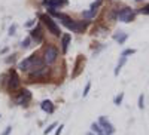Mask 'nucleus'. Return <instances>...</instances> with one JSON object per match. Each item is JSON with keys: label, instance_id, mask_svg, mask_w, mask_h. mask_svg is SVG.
<instances>
[{"label": "nucleus", "instance_id": "nucleus-1", "mask_svg": "<svg viewBox=\"0 0 149 135\" xmlns=\"http://www.w3.org/2000/svg\"><path fill=\"white\" fill-rule=\"evenodd\" d=\"M42 67H45V59H43V56H39L36 52L31 54L30 56H27L26 59L21 61V63L18 64V68L21 71L29 73V74L33 73V71H36V70L42 68Z\"/></svg>", "mask_w": 149, "mask_h": 135}, {"label": "nucleus", "instance_id": "nucleus-2", "mask_svg": "<svg viewBox=\"0 0 149 135\" xmlns=\"http://www.w3.org/2000/svg\"><path fill=\"white\" fill-rule=\"evenodd\" d=\"M6 89L10 94H15L21 89V79L18 76V73L12 68L8 71V82H6Z\"/></svg>", "mask_w": 149, "mask_h": 135}, {"label": "nucleus", "instance_id": "nucleus-3", "mask_svg": "<svg viewBox=\"0 0 149 135\" xmlns=\"http://www.w3.org/2000/svg\"><path fill=\"white\" fill-rule=\"evenodd\" d=\"M39 18H40V21L46 25V28L49 30V33L51 34H54L55 37H60V34H61V31H60V27L57 25V22L49 17V15H46V14H40L39 15Z\"/></svg>", "mask_w": 149, "mask_h": 135}, {"label": "nucleus", "instance_id": "nucleus-4", "mask_svg": "<svg viewBox=\"0 0 149 135\" xmlns=\"http://www.w3.org/2000/svg\"><path fill=\"white\" fill-rule=\"evenodd\" d=\"M58 58V49L54 46V45H49L45 48V51H43V59H45V64L46 65H51L54 64L55 61Z\"/></svg>", "mask_w": 149, "mask_h": 135}, {"label": "nucleus", "instance_id": "nucleus-5", "mask_svg": "<svg viewBox=\"0 0 149 135\" xmlns=\"http://www.w3.org/2000/svg\"><path fill=\"white\" fill-rule=\"evenodd\" d=\"M49 73H51V68H48L46 65L39 68V70H36L33 73H30L29 74V82H40V80H46L49 77Z\"/></svg>", "mask_w": 149, "mask_h": 135}, {"label": "nucleus", "instance_id": "nucleus-6", "mask_svg": "<svg viewBox=\"0 0 149 135\" xmlns=\"http://www.w3.org/2000/svg\"><path fill=\"white\" fill-rule=\"evenodd\" d=\"M14 101L17 105H26L31 101V92L29 89H19L18 92H15Z\"/></svg>", "mask_w": 149, "mask_h": 135}, {"label": "nucleus", "instance_id": "nucleus-7", "mask_svg": "<svg viewBox=\"0 0 149 135\" xmlns=\"http://www.w3.org/2000/svg\"><path fill=\"white\" fill-rule=\"evenodd\" d=\"M134 18H136V12H134L131 8H128V6L122 8V9L119 10V14H118V21L125 22V24L134 21Z\"/></svg>", "mask_w": 149, "mask_h": 135}, {"label": "nucleus", "instance_id": "nucleus-8", "mask_svg": "<svg viewBox=\"0 0 149 135\" xmlns=\"http://www.w3.org/2000/svg\"><path fill=\"white\" fill-rule=\"evenodd\" d=\"M85 56L84 55H78L76 61H74V65H73V70H72V79H76L81 73L84 71V67H85Z\"/></svg>", "mask_w": 149, "mask_h": 135}, {"label": "nucleus", "instance_id": "nucleus-9", "mask_svg": "<svg viewBox=\"0 0 149 135\" xmlns=\"http://www.w3.org/2000/svg\"><path fill=\"white\" fill-rule=\"evenodd\" d=\"M51 15H54L55 18H58L60 21H61V24L66 27V28H69L70 30V27L73 25V22H74V19H72L69 15H66V14H61V12H55V10H48Z\"/></svg>", "mask_w": 149, "mask_h": 135}, {"label": "nucleus", "instance_id": "nucleus-10", "mask_svg": "<svg viewBox=\"0 0 149 135\" xmlns=\"http://www.w3.org/2000/svg\"><path fill=\"white\" fill-rule=\"evenodd\" d=\"M30 37H31V40H33V42H36L37 45L43 42L45 34H43V28H42L40 24H37V25H36L34 28H31V31H30Z\"/></svg>", "mask_w": 149, "mask_h": 135}, {"label": "nucleus", "instance_id": "nucleus-11", "mask_svg": "<svg viewBox=\"0 0 149 135\" xmlns=\"http://www.w3.org/2000/svg\"><path fill=\"white\" fill-rule=\"evenodd\" d=\"M88 25H90L88 19H82V21H76V19H74L73 25L70 27V31H73V33H84Z\"/></svg>", "mask_w": 149, "mask_h": 135}, {"label": "nucleus", "instance_id": "nucleus-12", "mask_svg": "<svg viewBox=\"0 0 149 135\" xmlns=\"http://www.w3.org/2000/svg\"><path fill=\"white\" fill-rule=\"evenodd\" d=\"M43 3L49 8L48 10H55L61 6H67L69 5V0H43Z\"/></svg>", "mask_w": 149, "mask_h": 135}, {"label": "nucleus", "instance_id": "nucleus-13", "mask_svg": "<svg viewBox=\"0 0 149 135\" xmlns=\"http://www.w3.org/2000/svg\"><path fill=\"white\" fill-rule=\"evenodd\" d=\"M98 123H100V126H103V134L104 135H112V134H113V126H112V123H110V122L106 119V117H100V119H98Z\"/></svg>", "mask_w": 149, "mask_h": 135}, {"label": "nucleus", "instance_id": "nucleus-14", "mask_svg": "<svg viewBox=\"0 0 149 135\" xmlns=\"http://www.w3.org/2000/svg\"><path fill=\"white\" fill-rule=\"evenodd\" d=\"M70 40H72V36L69 34V33H66V34H63L61 36V51H63V54H66L67 52V49H69V45H70Z\"/></svg>", "mask_w": 149, "mask_h": 135}, {"label": "nucleus", "instance_id": "nucleus-15", "mask_svg": "<svg viewBox=\"0 0 149 135\" xmlns=\"http://www.w3.org/2000/svg\"><path fill=\"white\" fill-rule=\"evenodd\" d=\"M40 108L43 110L45 113H48V114L54 113V110H55V107H54L52 101H49V100H43V101L40 103Z\"/></svg>", "mask_w": 149, "mask_h": 135}, {"label": "nucleus", "instance_id": "nucleus-16", "mask_svg": "<svg viewBox=\"0 0 149 135\" xmlns=\"http://www.w3.org/2000/svg\"><path fill=\"white\" fill-rule=\"evenodd\" d=\"M113 39L119 43V45H124L125 43V40L128 39V36H127V33H122V31H118L116 34H113Z\"/></svg>", "mask_w": 149, "mask_h": 135}, {"label": "nucleus", "instance_id": "nucleus-17", "mask_svg": "<svg viewBox=\"0 0 149 135\" xmlns=\"http://www.w3.org/2000/svg\"><path fill=\"white\" fill-rule=\"evenodd\" d=\"M127 63V56H122L121 55V58H119V61H118V65H116V68H115V76H118L119 74V71H121V68H122V65Z\"/></svg>", "mask_w": 149, "mask_h": 135}, {"label": "nucleus", "instance_id": "nucleus-18", "mask_svg": "<svg viewBox=\"0 0 149 135\" xmlns=\"http://www.w3.org/2000/svg\"><path fill=\"white\" fill-rule=\"evenodd\" d=\"M97 12H98V10H94V9L85 10V12H82V17H84V18H86V19H90V18H94V17L97 15Z\"/></svg>", "mask_w": 149, "mask_h": 135}, {"label": "nucleus", "instance_id": "nucleus-19", "mask_svg": "<svg viewBox=\"0 0 149 135\" xmlns=\"http://www.w3.org/2000/svg\"><path fill=\"white\" fill-rule=\"evenodd\" d=\"M91 131H93L94 134H97V135L103 134V129L100 128V123H95V122H94V123L91 125Z\"/></svg>", "mask_w": 149, "mask_h": 135}, {"label": "nucleus", "instance_id": "nucleus-20", "mask_svg": "<svg viewBox=\"0 0 149 135\" xmlns=\"http://www.w3.org/2000/svg\"><path fill=\"white\" fill-rule=\"evenodd\" d=\"M122 100H124V92H119V95H116V96H115V100H113L115 105H121Z\"/></svg>", "mask_w": 149, "mask_h": 135}, {"label": "nucleus", "instance_id": "nucleus-21", "mask_svg": "<svg viewBox=\"0 0 149 135\" xmlns=\"http://www.w3.org/2000/svg\"><path fill=\"white\" fill-rule=\"evenodd\" d=\"M102 3H103V0H95V2H93L91 3V6H90V9H94V10H98V8L102 6Z\"/></svg>", "mask_w": 149, "mask_h": 135}, {"label": "nucleus", "instance_id": "nucleus-22", "mask_svg": "<svg viewBox=\"0 0 149 135\" xmlns=\"http://www.w3.org/2000/svg\"><path fill=\"white\" fill-rule=\"evenodd\" d=\"M30 43H31V37H26V39L21 42V48H22V49H27V48L30 46Z\"/></svg>", "mask_w": 149, "mask_h": 135}, {"label": "nucleus", "instance_id": "nucleus-23", "mask_svg": "<svg viewBox=\"0 0 149 135\" xmlns=\"http://www.w3.org/2000/svg\"><path fill=\"white\" fill-rule=\"evenodd\" d=\"M54 128H57V123H55V122H54V123H51V125H49V126H48V128H46V129L43 131V134H45V135L51 134V132L54 131Z\"/></svg>", "mask_w": 149, "mask_h": 135}, {"label": "nucleus", "instance_id": "nucleus-24", "mask_svg": "<svg viewBox=\"0 0 149 135\" xmlns=\"http://www.w3.org/2000/svg\"><path fill=\"white\" fill-rule=\"evenodd\" d=\"M93 33L94 34H103V33H107V28H104V27H95Z\"/></svg>", "mask_w": 149, "mask_h": 135}, {"label": "nucleus", "instance_id": "nucleus-25", "mask_svg": "<svg viewBox=\"0 0 149 135\" xmlns=\"http://www.w3.org/2000/svg\"><path fill=\"white\" fill-rule=\"evenodd\" d=\"M6 82H8V73L0 76V86H6Z\"/></svg>", "mask_w": 149, "mask_h": 135}, {"label": "nucleus", "instance_id": "nucleus-26", "mask_svg": "<svg viewBox=\"0 0 149 135\" xmlns=\"http://www.w3.org/2000/svg\"><path fill=\"white\" fill-rule=\"evenodd\" d=\"M90 89H91V82H88V83L85 85V89H84V92H82V96H84V98H85L86 95H88Z\"/></svg>", "mask_w": 149, "mask_h": 135}, {"label": "nucleus", "instance_id": "nucleus-27", "mask_svg": "<svg viewBox=\"0 0 149 135\" xmlns=\"http://www.w3.org/2000/svg\"><path fill=\"white\" fill-rule=\"evenodd\" d=\"M137 12H139V14H143V15H149V5H146V6L140 8Z\"/></svg>", "mask_w": 149, "mask_h": 135}, {"label": "nucleus", "instance_id": "nucleus-28", "mask_svg": "<svg viewBox=\"0 0 149 135\" xmlns=\"http://www.w3.org/2000/svg\"><path fill=\"white\" fill-rule=\"evenodd\" d=\"M137 105H139L140 110H143V107H145V96H143V94L139 96V104H137Z\"/></svg>", "mask_w": 149, "mask_h": 135}, {"label": "nucleus", "instance_id": "nucleus-29", "mask_svg": "<svg viewBox=\"0 0 149 135\" xmlns=\"http://www.w3.org/2000/svg\"><path fill=\"white\" fill-rule=\"evenodd\" d=\"M133 54H136V49H125L121 55L122 56H127V55H133Z\"/></svg>", "mask_w": 149, "mask_h": 135}, {"label": "nucleus", "instance_id": "nucleus-30", "mask_svg": "<svg viewBox=\"0 0 149 135\" xmlns=\"http://www.w3.org/2000/svg\"><path fill=\"white\" fill-rule=\"evenodd\" d=\"M15 30H17V25H15V24H12V25L9 27V30H8V34L9 36H14L15 34Z\"/></svg>", "mask_w": 149, "mask_h": 135}, {"label": "nucleus", "instance_id": "nucleus-31", "mask_svg": "<svg viewBox=\"0 0 149 135\" xmlns=\"http://www.w3.org/2000/svg\"><path fill=\"white\" fill-rule=\"evenodd\" d=\"M10 131H12V126H6V129H5L2 134H0V135H9V134H10Z\"/></svg>", "mask_w": 149, "mask_h": 135}, {"label": "nucleus", "instance_id": "nucleus-32", "mask_svg": "<svg viewBox=\"0 0 149 135\" xmlns=\"http://www.w3.org/2000/svg\"><path fill=\"white\" fill-rule=\"evenodd\" d=\"M63 125H60V128H57V131H55V135H61V132H63Z\"/></svg>", "mask_w": 149, "mask_h": 135}, {"label": "nucleus", "instance_id": "nucleus-33", "mask_svg": "<svg viewBox=\"0 0 149 135\" xmlns=\"http://www.w3.org/2000/svg\"><path fill=\"white\" fill-rule=\"evenodd\" d=\"M15 61V55H12V58H6V63L9 64V63H14Z\"/></svg>", "mask_w": 149, "mask_h": 135}, {"label": "nucleus", "instance_id": "nucleus-34", "mask_svg": "<svg viewBox=\"0 0 149 135\" xmlns=\"http://www.w3.org/2000/svg\"><path fill=\"white\" fill-rule=\"evenodd\" d=\"M26 25H27V27H33V25H34V21H33V19H31V21H29V22L26 24Z\"/></svg>", "mask_w": 149, "mask_h": 135}, {"label": "nucleus", "instance_id": "nucleus-35", "mask_svg": "<svg viewBox=\"0 0 149 135\" xmlns=\"http://www.w3.org/2000/svg\"><path fill=\"white\" fill-rule=\"evenodd\" d=\"M86 135H97V134H94V132H88V134H86Z\"/></svg>", "mask_w": 149, "mask_h": 135}, {"label": "nucleus", "instance_id": "nucleus-36", "mask_svg": "<svg viewBox=\"0 0 149 135\" xmlns=\"http://www.w3.org/2000/svg\"><path fill=\"white\" fill-rule=\"evenodd\" d=\"M136 2H140V0H136Z\"/></svg>", "mask_w": 149, "mask_h": 135}, {"label": "nucleus", "instance_id": "nucleus-37", "mask_svg": "<svg viewBox=\"0 0 149 135\" xmlns=\"http://www.w3.org/2000/svg\"><path fill=\"white\" fill-rule=\"evenodd\" d=\"M100 135H104V134H100Z\"/></svg>", "mask_w": 149, "mask_h": 135}]
</instances>
